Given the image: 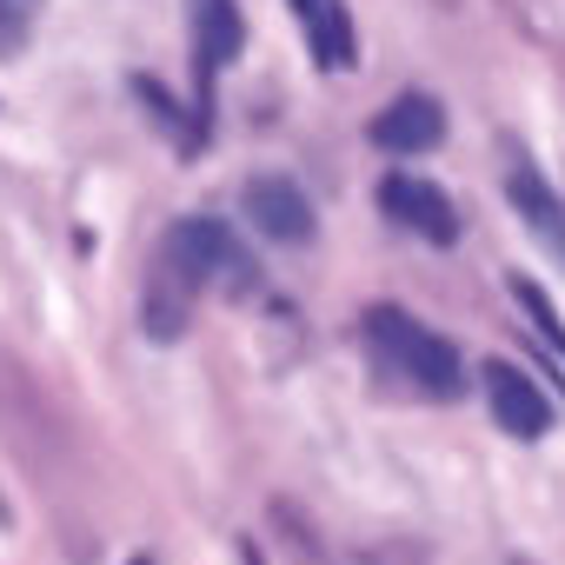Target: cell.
Returning a JSON list of instances; mask_svg holds the SVG:
<instances>
[{
	"instance_id": "obj_9",
	"label": "cell",
	"mask_w": 565,
	"mask_h": 565,
	"mask_svg": "<svg viewBox=\"0 0 565 565\" xmlns=\"http://www.w3.org/2000/svg\"><path fill=\"white\" fill-rule=\"evenodd\" d=\"M294 14L307 21V41H313L320 67H353V28L340 14V0H294Z\"/></svg>"
},
{
	"instance_id": "obj_12",
	"label": "cell",
	"mask_w": 565,
	"mask_h": 565,
	"mask_svg": "<svg viewBox=\"0 0 565 565\" xmlns=\"http://www.w3.org/2000/svg\"><path fill=\"white\" fill-rule=\"evenodd\" d=\"M246 565H259V558H246Z\"/></svg>"
},
{
	"instance_id": "obj_5",
	"label": "cell",
	"mask_w": 565,
	"mask_h": 565,
	"mask_svg": "<svg viewBox=\"0 0 565 565\" xmlns=\"http://www.w3.org/2000/svg\"><path fill=\"white\" fill-rule=\"evenodd\" d=\"M486 406H492V419H499V433H512V439H545V426H552V399L539 393V380H525L519 366H486Z\"/></svg>"
},
{
	"instance_id": "obj_11",
	"label": "cell",
	"mask_w": 565,
	"mask_h": 565,
	"mask_svg": "<svg viewBox=\"0 0 565 565\" xmlns=\"http://www.w3.org/2000/svg\"><path fill=\"white\" fill-rule=\"evenodd\" d=\"M8 41H21V8H14V0H0V47H8Z\"/></svg>"
},
{
	"instance_id": "obj_7",
	"label": "cell",
	"mask_w": 565,
	"mask_h": 565,
	"mask_svg": "<svg viewBox=\"0 0 565 565\" xmlns=\"http://www.w3.org/2000/svg\"><path fill=\"white\" fill-rule=\"evenodd\" d=\"M373 140H380L386 153H426V147H439V140H446V107H439V100H426V94H399V100H386V107H380Z\"/></svg>"
},
{
	"instance_id": "obj_4",
	"label": "cell",
	"mask_w": 565,
	"mask_h": 565,
	"mask_svg": "<svg viewBox=\"0 0 565 565\" xmlns=\"http://www.w3.org/2000/svg\"><path fill=\"white\" fill-rule=\"evenodd\" d=\"M380 213H386V220H399L406 233L433 239V246H452V239H459L452 200H446L439 186L413 180V173H386V180H380Z\"/></svg>"
},
{
	"instance_id": "obj_1",
	"label": "cell",
	"mask_w": 565,
	"mask_h": 565,
	"mask_svg": "<svg viewBox=\"0 0 565 565\" xmlns=\"http://www.w3.org/2000/svg\"><path fill=\"white\" fill-rule=\"evenodd\" d=\"M366 347H373V360L393 373V380H406L419 399H459V353L433 333V327H419L413 313H399V307H373L366 313Z\"/></svg>"
},
{
	"instance_id": "obj_2",
	"label": "cell",
	"mask_w": 565,
	"mask_h": 565,
	"mask_svg": "<svg viewBox=\"0 0 565 565\" xmlns=\"http://www.w3.org/2000/svg\"><path fill=\"white\" fill-rule=\"evenodd\" d=\"M160 259L186 279V287L200 294V287H213V279H226L233 294H246L253 287V253L233 239V226L226 220H206V213H193V220H173V233L160 239Z\"/></svg>"
},
{
	"instance_id": "obj_6",
	"label": "cell",
	"mask_w": 565,
	"mask_h": 565,
	"mask_svg": "<svg viewBox=\"0 0 565 565\" xmlns=\"http://www.w3.org/2000/svg\"><path fill=\"white\" fill-rule=\"evenodd\" d=\"M186 21H193V74H200V107H206V87H213V74L239 54L246 28H239V8H233V0H186Z\"/></svg>"
},
{
	"instance_id": "obj_3",
	"label": "cell",
	"mask_w": 565,
	"mask_h": 565,
	"mask_svg": "<svg viewBox=\"0 0 565 565\" xmlns=\"http://www.w3.org/2000/svg\"><path fill=\"white\" fill-rule=\"evenodd\" d=\"M239 206H246L253 233H266V239H279V246H307V239H313V200H307L287 173H253L246 193H239Z\"/></svg>"
},
{
	"instance_id": "obj_8",
	"label": "cell",
	"mask_w": 565,
	"mask_h": 565,
	"mask_svg": "<svg viewBox=\"0 0 565 565\" xmlns=\"http://www.w3.org/2000/svg\"><path fill=\"white\" fill-rule=\"evenodd\" d=\"M512 206L525 213L532 239L552 246V259H565V213H558V200L545 193V180H539L532 167H512Z\"/></svg>"
},
{
	"instance_id": "obj_10",
	"label": "cell",
	"mask_w": 565,
	"mask_h": 565,
	"mask_svg": "<svg viewBox=\"0 0 565 565\" xmlns=\"http://www.w3.org/2000/svg\"><path fill=\"white\" fill-rule=\"evenodd\" d=\"M519 307H525V313H532V327H539V340H545V347H558V353H565V320H558V313H552V307H545V294H539V287H519Z\"/></svg>"
}]
</instances>
